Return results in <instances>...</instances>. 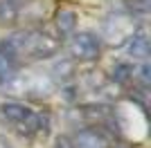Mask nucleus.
I'll list each match as a JSON object with an SVG mask.
<instances>
[{"mask_svg":"<svg viewBox=\"0 0 151 148\" xmlns=\"http://www.w3.org/2000/svg\"><path fill=\"white\" fill-rule=\"evenodd\" d=\"M0 123L7 130L16 132L25 139L45 137L50 130V115L43 110H36L20 101H2L0 103Z\"/></svg>","mask_w":151,"mask_h":148,"instance_id":"nucleus-2","label":"nucleus"},{"mask_svg":"<svg viewBox=\"0 0 151 148\" xmlns=\"http://www.w3.org/2000/svg\"><path fill=\"white\" fill-rule=\"evenodd\" d=\"M124 9L131 18H145L149 14V0H124Z\"/></svg>","mask_w":151,"mask_h":148,"instance_id":"nucleus-9","label":"nucleus"},{"mask_svg":"<svg viewBox=\"0 0 151 148\" xmlns=\"http://www.w3.org/2000/svg\"><path fill=\"white\" fill-rule=\"evenodd\" d=\"M68 52L79 63H95L101 56V38L93 31H72L68 41Z\"/></svg>","mask_w":151,"mask_h":148,"instance_id":"nucleus-3","label":"nucleus"},{"mask_svg":"<svg viewBox=\"0 0 151 148\" xmlns=\"http://www.w3.org/2000/svg\"><path fill=\"white\" fill-rule=\"evenodd\" d=\"M133 76H135V68L129 65V63H117V65L113 68V81L120 83V85L133 83Z\"/></svg>","mask_w":151,"mask_h":148,"instance_id":"nucleus-8","label":"nucleus"},{"mask_svg":"<svg viewBox=\"0 0 151 148\" xmlns=\"http://www.w3.org/2000/svg\"><path fill=\"white\" fill-rule=\"evenodd\" d=\"M57 27L61 36H70L77 27V14L72 9H59L57 11Z\"/></svg>","mask_w":151,"mask_h":148,"instance_id":"nucleus-6","label":"nucleus"},{"mask_svg":"<svg viewBox=\"0 0 151 148\" xmlns=\"http://www.w3.org/2000/svg\"><path fill=\"white\" fill-rule=\"evenodd\" d=\"M16 65H14L9 58H7L2 52H0V85H7V83H12L14 76H16Z\"/></svg>","mask_w":151,"mask_h":148,"instance_id":"nucleus-10","label":"nucleus"},{"mask_svg":"<svg viewBox=\"0 0 151 148\" xmlns=\"http://www.w3.org/2000/svg\"><path fill=\"white\" fill-rule=\"evenodd\" d=\"M115 135L99 126H88V128L75 130L68 139V148H113Z\"/></svg>","mask_w":151,"mask_h":148,"instance_id":"nucleus-4","label":"nucleus"},{"mask_svg":"<svg viewBox=\"0 0 151 148\" xmlns=\"http://www.w3.org/2000/svg\"><path fill=\"white\" fill-rule=\"evenodd\" d=\"M18 11H20L18 0H0V23H2V25L16 23Z\"/></svg>","mask_w":151,"mask_h":148,"instance_id":"nucleus-7","label":"nucleus"},{"mask_svg":"<svg viewBox=\"0 0 151 148\" xmlns=\"http://www.w3.org/2000/svg\"><path fill=\"white\" fill-rule=\"evenodd\" d=\"M61 49V38L38 27H25L7 34L0 43V52L9 61L20 68V65H32L38 61H47L59 54Z\"/></svg>","mask_w":151,"mask_h":148,"instance_id":"nucleus-1","label":"nucleus"},{"mask_svg":"<svg viewBox=\"0 0 151 148\" xmlns=\"http://www.w3.org/2000/svg\"><path fill=\"white\" fill-rule=\"evenodd\" d=\"M129 54L133 58L147 61V56H149V41H147L145 31H133L131 34V38H129Z\"/></svg>","mask_w":151,"mask_h":148,"instance_id":"nucleus-5","label":"nucleus"}]
</instances>
